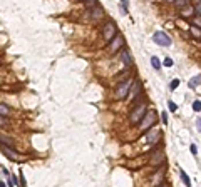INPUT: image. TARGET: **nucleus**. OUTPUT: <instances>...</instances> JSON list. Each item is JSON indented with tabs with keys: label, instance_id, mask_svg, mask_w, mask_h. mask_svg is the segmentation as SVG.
<instances>
[{
	"label": "nucleus",
	"instance_id": "nucleus-32",
	"mask_svg": "<svg viewBox=\"0 0 201 187\" xmlns=\"http://www.w3.org/2000/svg\"><path fill=\"white\" fill-rule=\"evenodd\" d=\"M159 187H166V184H161V186H159Z\"/></svg>",
	"mask_w": 201,
	"mask_h": 187
},
{
	"label": "nucleus",
	"instance_id": "nucleus-1",
	"mask_svg": "<svg viewBox=\"0 0 201 187\" xmlns=\"http://www.w3.org/2000/svg\"><path fill=\"white\" fill-rule=\"evenodd\" d=\"M134 79H126L122 82H119L117 84V87L114 90V99L116 100H122V99L127 97V92H129V87H131V84H133Z\"/></svg>",
	"mask_w": 201,
	"mask_h": 187
},
{
	"label": "nucleus",
	"instance_id": "nucleus-17",
	"mask_svg": "<svg viewBox=\"0 0 201 187\" xmlns=\"http://www.w3.org/2000/svg\"><path fill=\"white\" fill-rule=\"evenodd\" d=\"M174 5H176L178 9H184V7L188 5V0H174Z\"/></svg>",
	"mask_w": 201,
	"mask_h": 187
},
{
	"label": "nucleus",
	"instance_id": "nucleus-13",
	"mask_svg": "<svg viewBox=\"0 0 201 187\" xmlns=\"http://www.w3.org/2000/svg\"><path fill=\"white\" fill-rule=\"evenodd\" d=\"M0 144H3V145H9L10 149L15 147V140L10 137V135H7V134H2V132H0Z\"/></svg>",
	"mask_w": 201,
	"mask_h": 187
},
{
	"label": "nucleus",
	"instance_id": "nucleus-27",
	"mask_svg": "<svg viewBox=\"0 0 201 187\" xmlns=\"http://www.w3.org/2000/svg\"><path fill=\"white\" fill-rule=\"evenodd\" d=\"M178 85H179V80H178V79H174V80H173V82H171V89L174 90V89H176V87H178Z\"/></svg>",
	"mask_w": 201,
	"mask_h": 187
},
{
	"label": "nucleus",
	"instance_id": "nucleus-26",
	"mask_svg": "<svg viewBox=\"0 0 201 187\" xmlns=\"http://www.w3.org/2000/svg\"><path fill=\"white\" fill-rule=\"evenodd\" d=\"M191 32H193V35H196V37H198V39H200V30H198V27H194V25H193Z\"/></svg>",
	"mask_w": 201,
	"mask_h": 187
},
{
	"label": "nucleus",
	"instance_id": "nucleus-12",
	"mask_svg": "<svg viewBox=\"0 0 201 187\" xmlns=\"http://www.w3.org/2000/svg\"><path fill=\"white\" fill-rule=\"evenodd\" d=\"M104 17V10L101 9L99 5H94L92 9H91V19L92 20H99Z\"/></svg>",
	"mask_w": 201,
	"mask_h": 187
},
{
	"label": "nucleus",
	"instance_id": "nucleus-5",
	"mask_svg": "<svg viewBox=\"0 0 201 187\" xmlns=\"http://www.w3.org/2000/svg\"><path fill=\"white\" fill-rule=\"evenodd\" d=\"M122 47H124V37H122V35H114V39L109 40L107 52H109V54H117Z\"/></svg>",
	"mask_w": 201,
	"mask_h": 187
},
{
	"label": "nucleus",
	"instance_id": "nucleus-18",
	"mask_svg": "<svg viewBox=\"0 0 201 187\" xmlns=\"http://www.w3.org/2000/svg\"><path fill=\"white\" fill-rule=\"evenodd\" d=\"M10 109L5 105V104H0V115H9Z\"/></svg>",
	"mask_w": 201,
	"mask_h": 187
},
{
	"label": "nucleus",
	"instance_id": "nucleus-7",
	"mask_svg": "<svg viewBox=\"0 0 201 187\" xmlns=\"http://www.w3.org/2000/svg\"><path fill=\"white\" fill-rule=\"evenodd\" d=\"M139 95H141V84H139V80H133V84L129 87V92H127V99L129 100H136Z\"/></svg>",
	"mask_w": 201,
	"mask_h": 187
},
{
	"label": "nucleus",
	"instance_id": "nucleus-31",
	"mask_svg": "<svg viewBox=\"0 0 201 187\" xmlns=\"http://www.w3.org/2000/svg\"><path fill=\"white\" fill-rule=\"evenodd\" d=\"M0 187H5V184H3V182H0Z\"/></svg>",
	"mask_w": 201,
	"mask_h": 187
},
{
	"label": "nucleus",
	"instance_id": "nucleus-28",
	"mask_svg": "<svg viewBox=\"0 0 201 187\" xmlns=\"http://www.w3.org/2000/svg\"><path fill=\"white\" fill-rule=\"evenodd\" d=\"M191 13H193V9H184V12H183V15H184V17H189Z\"/></svg>",
	"mask_w": 201,
	"mask_h": 187
},
{
	"label": "nucleus",
	"instance_id": "nucleus-6",
	"mask_svg": "<svg viewBox=\"0 0 201 187\" xmlns=\"http://www.w3.org/2000/svg\"><path fill=\"white\" fill-rule=\"evenodd\" d=\"M153 40H154V44H158L159 47H169L173 44L171 39H169V35L164 34V32H154Z\"/></svg>",
	"mask_w": 201,
	"mask_h": 187
},
{
	"label": "nucleus",
	"instance_id": "nucleus-25",
	"mask_svg": "<svg viewBox=\"0 0 201 187\" xmlns=\"http://www.w3.org/2000/svg\"><path fill=\"white\" fill-rule=\"evenodd\" d=\"M164 65H166V67H173V60L169 59V57H166V59H164Z\"/></svg>",
	"mask_w": 201,
	"mask_h": 187
},
{
	"label": "nucleus",
	"instance_id": "nucleus-4",
	"mask_svg": "<svg viewBox=\"0 0 201 187\" xmlns=\"http://www.w3.org/2000/svg\"><path fill=\"white\" fill-rule=\"evenodd\" d=\"M154 124H156V112H154V110H149V112H146L144 117L141 119L139 129H141V130H149Z\"/></svg>",
	"mask_w": 201,
	"mask_h": 187
},
{
	"label": "nucleus",
	"instance_id": "nucleus-22",
	"mask_svg": "<svg viewBox=\"0 0 201 187\" xmlns=\"http://www.w3.org/2000/svg\"><path fill=\"white\" fill-rule=\"evenodd\" d=\"M168 107H169V110H171V112H176V110H178V105H176L174 102H171V100L168 102Z\"/></svg>",
	"mask_w": 201,
	"mask_h": 187
},
{
	"label": "nucleus",
	"instance_id": "nucleus-30",
	"mask_svg": "<svg viewBox=\"0 0 201 187\" xmlns=\"http://www.w3.org/2000/svg\"><path fill=\"white\" fill-rule=\"evenodd\" d=\"M161 119H163L164 124H168V120H169V119H168V114H166V112H163V114H161Z\"/></svg>",
	"mask_w": 201,
	"mask_h": 187
},
{
	"label": "nucleus",
	"instance_id": "nucleus-16",
	"mask_svg": "<svg viewBox=\"0 0 201 187\" xmlns=\"http://www.w3.org/2000/svg\"><path fill=\"white\" fill-rule=\"evenodd\" d=\"M151 65H153L156 70H159L161 69V62H159V59H158V57H151Z\"/></svg>",
	"mask_w": 201,
	"mask_h": 187
},
{
	"label": "nucleus",
	"instance_id": "nucleus-24",
	"mask_svg": "<svg viewBox=\"0 0 201 187\" xmlns=\"http://www.w3.org/2000/svg\"><path fill=\"white\" fill-rule=\"evenodd\" d=\"M189 150H191L193 155H196V154H198V147H196L194 144H191V145H189Z\"/></svg>",
	"mask_w": 201,
	"mask_h": 187
},
{
	"label": "nucleus",
	"instance_id": "nucleus-10",
	"mask_svg": "<svg viewBox=\"0 0 201 187\" xmlns=\"http://www.w3.org/2000/svg\"><path fill=\"white\" fill-rule=\"evenodd\" d=\"M2 154H3V155H7V157H9L10 160H14V162H19V160H17V159H19V154H17L15 150H12L10 147L3 145V144H2Z\"/></svg>",
	"mask_w": 201,
	"mask_h": 187
},
{
	"label": "nucleus",
	"instance_id": "nucleus-29",
	"mask_svg": "<svg viewBox=\"0 0 201 187\" xmlns=\"http://www.w3.org/2000/svg\"><path fill=\"white\" fill-rule=\"evenodd\" d=\"M163 179V172H158V176H156V179H153V182H159Z\"/></svg>",
	"mask_w": 201,
	"mask_h": 187
},
{
	"label": "nucleus",
	"instance_id": "nucleus-20",
	"mask_svg": "<svg viewBox=\"0 0 201 187\" xmlns=\"http://www.w3.org/2000/svg\"><path fill=\"white\" fill-rule=\"evenodd\" d=\"M84 5L87 9H92L94 5H97V0H84Z\"/></svg>",
	"mask_w": 201,
	"mask_h": 187
},
{
	"label": "nucleus",
	"instance_id": "nucleus-23",
	"mask_svg": "<svg viewBox=\"0 0 201 187\" xmlns=\"http://www.w3.org/2000/svg\"><path fill=\"white\" fill-rule=\"evenodd\" d=\"M9 125V120H5L3 115H0V127H7Z\"/></svg>",
	"mask_w": 201,
	"mask_h": 187
},
{
	"label": "nucleus",
	"instance_id": "nucleus-21",
	"mask_svg": "<svg viewBox=\"0 0 201 187\" xmlns=\"http://www.w3.org/2000/svg\"><path fill=\"white\" fill-rule=\"evenodd\" d=\"M200 109H201V102L200 100H194V102H193V110H194V112H200Z\"/></svg>",
	"mask_w": 201,
	"mask_h": 187
},
{
	"label": "nucleus",
	"instance_id": "nucleus-2",
	"mask_svg": "<svg viewBox=\"0 0 201 187\" xmlns=\"http://www.w3.org/2000/svg\"><path fill=\"white\" fill-rule=\"evenodd\" d=\"M148 112V105L146 104H139V105H136L133 109V112L129 114V122L133 124V125H137L139 122H141V119L144 117V114Z\"/></svg>",
	"mask_w": 201,
	"mask_h": 187
},
{
	"label": "nucleus",
	"instance_id": "nucleus-19",
	"mask_svg": "<svg viewBox=\"0 0 201 187\" xmlns=\"http://www.w3.org/2000/svg\"><path fill=\"white\" fill-rule=\"evenodd\" d=\"M121 9L124 13H127V9H129V0H121Z\"/></svg>",
	"mask_w": 201,
	"mask_h": 187
},
{
	"label": "nucleus",
	"instance_id": "nucleus-8",
	"mask_svg": "<svg viewBox=\"0 0 201 187\" xmlns=\"http://www.w3.org/2000/svg\"><path fill=\"white\" fill-rule=\"evenodd\" d=\"M164 160H166V157H164V152L161 150V149H158V150H156V154L151 157L149 164H151V166H154V167H158V166H161V164H163Z\"/></svg>",
	"mask_w": 201,
	"mask_h": 187
},
{
	"label": "nucleus",
	"instance_id": "nucleus-15",
	"mask_svg": "<svg viewBox=\"0 0 201 187\" xmlns=\"http://www.w3.org/2000/svg\"><path fill=\"white\" fill-rule=\"evenodd\" d=\"M200 79H201V75H200V74H198L196 77H193V79L189 80V82H188V85H189V89H196V87L200 85Z\"/></svg>",
	"mask_w": 201,
	"mask_h": 187
},
{
	"label": "nucleus",
	"instance_id": "nucleus-9",
	"mask_svg": "<svg viewBox=\"0 0 201 187\" xmlns=\"http://www.w3.org/2000/svg\"><path fill=\"white\" fill-rule=\"evenodd\" d=\"M161 134H163L161 130H158V129H151V130L146 134V140H148L149 144H156V142L161 139Z\"/></svg>",
	"mask_w": 201,
	"mask_h": 187
},
{
	"label": "nucleus",
	"instance_id": "nucleus-11",
	"mask_svg": "<svg viewBox=\"0 0 201 187\" xmlns=\"http://www.w3.org/2000/svg\"><path fill=\"white\" fill-rule=\"evenodd\" d=\"M121 60H122V64H124L126 67H131L133 65V57H131V52L127 49L121 50Z\"/></svg>",
	"mask_w": 201,
	"mask_h": 187
},
{
	"label": "nucleus",
	"instance_id": "nucleus-3",
	"mask_svg": "<svg viewBox=\"0 0 201 187\" xmlns=\"http://www.w3.org/2000/svg\"><path fill=\"white\" fill-rule=\"evenodd\" d=\"M114 35H117V25H116V22L109 20V22H106L104 27H102V39L106 42H109V40L114 39Z\"/></svg>",
	"mask_w": 201,
	"mask_h": 187
},
{
	"label": "nucleus",
	"instance_id": "nucleus-14",
	"mask_svg": "<svg viewBox=\"0 0 201 187\" xmlns=\"http://www.w3.org/2000/svg\"><path fill=\"white\" fill-rule=\"evenodd\" d=\"M179 177H181V180L183 182H184V186L186 187H191V180H189V177H188V174H186V172H184V170H179Z\"/></svg>",
	"mask_w": 201,
	"mask_h": 187
}]
</instances>
